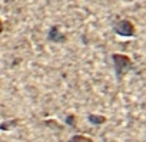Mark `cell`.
Listing matches in <instances>:
<instances>
[{"label":"cell","instance_id":"obj_3","mask_svg":"<svg viewBox=\"0 0 146 142\" xmlns=\"http://www.w3.org/2000/svg\"><path fill=\"white\" fill-rule=\"evenodd\" d=\"M47 39L50 42H54V43H64L67 40V36L64 33H62V30L57 26H52L49 33H47Z\"/></svg>","mask_w":146,"mask_h":142},{"label":"cell","instance_id":"obj_8","mask_svg":"<svg viewBox=\"0 0 146 142\" xmlns=\"http://www.w3.org/2000/svg\"><path fill=\"white\" fill-rule=\"evenodd\" d=\"M66 123L69 126H72V128H75L76 126V118H75V115H67L66 116Z\"/></svg>","mask_w":146,"mask_h":142},{"label":"cell","instance_id":"obj_6","mask_svg":"<svg viewBox=\"0 0 146 142\" xmlns=\"http://www.w3.org/2000/svg\"><path fill=\"white\" fill-rule=\"evenodd\" d=\"M17 125V119H13V121H6L3 122L2 125H0V129H3V131H9L12 128H15Z\"/></svg>","mask_w":146,"mask_h":142},{"label":"cell","instance_id":"obj_1","mask_svg":"<svg viewBox=\"0 0 146 142\" xmlns=\"http://www.w3.org/2000/svg\"><path fill=\"white\" fill-rule=\"evenodd\" d=\"M112 60H113V66H115V72L116 76L120 79L127 70L132 69V59L126 55L122 53H113L112 55Z\"/></svg>","mask_w":146,"mask_h":142},{"label":"cell","instance_id":"obj_7","mask_svg":"<svg viewBox=\"0 0 146 142\" xmlns=\"http://www.w3.org/2000/svg\"><path fill=\"white\" fill-rule=\"evenodd\" d=\"M44 125H46V126H50V128H53V129H57V131H62V129H63V126H60L56 121H52V119L44 121Z\"/></svg>","mask_w":146,"mask_h":142},{"label":"cell","instance_id":"obj_2","mask_svg":"<svg viewBox=\"0 0 146 142\" xmlns=\"http://www.w3.org/2000/svg\"><path fill=\"white\" fill-rule=\"evenodd\" d=\"M115 32H116L119 36L130 37V36L135 35L136 27H135V25H133L130 20H127V19H122V20H119V22L115 25Z\"/></svg>","mask_w":146,"mask_h":142},{"label":"cell","instance_id":"obj_5","mask_svg":"<svg viewBox=\"0 0 146 142\" xmlns=\"http://www.w3.org/2000/svg\"><path fill=\"white\" fill-rule=\"evenodd\" d=\"M69 142H93V139L92 138H89V136H85V135H73L70 139H69Z\"/></svg>","mask_w":146,"mask_h":142},{"label":"cell","instance_id":"obj_9","mask_svg":"<svg viewBox=\"0 0 146 142\" xmlns=\"http://www.w3.org/2000/svg\"><path fill=\"white\" fill-rule=\"evenodd\" d=\"M2 32H3V22L0 20V33H2Z\"/></svg>","mask_w":146,"mask_h":142},{"label":"cell","instance_id":"obj_4","mask_svg":"<svg viewBox=\"0 0 146 142\" xmlns=\"http://www.w3.org/2000/svg\"><path fill=\"white\" fill-rule=\"evenodd\" d=\"M88 121L90 122V123H93V125H102V123H105L108 119H106V116H102V115H95V113H90L89 116H88Z\"/></svg>","mask_w":146,"mask_h":142}]
</instances>
